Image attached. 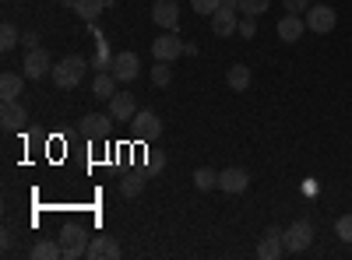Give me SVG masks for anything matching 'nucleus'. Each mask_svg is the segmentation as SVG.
I'll return each instance as SVG.
<instances>
[{
  "mask_svg": "<svg viewBox=\"0 0 352 260\" xmlns=\"http://www.w3.org/2000/svg\"><path fill=\"white\" fill-rule=\"evenodd\" d=\"M85 56H64V60H56L53 64V84H56V88H78V84H81V78H85Z\"/></svg>",
  "mask_w": 352,
  "mask_h": 260,
  "instance_id": "f257e3e1",
  "label": "nucleus"
},
{
  "mask_svg": "<svg viewBox=\"0 0 352 260\" xmlns=\"http://www.w3.org/2000/svg\"><path fill=\"white\" fill-rule=\"evenodd\" d=\"M60 246H64V260L88 257V236H85V228H78V225H67L64 233H60Z\"/></svg>",
  "mask_w": 352,
  "mask_h": 260,
  "instance_id": "f03ea898",
  "label": "nucleus"
},
{
  "mask_svg": "<svg viewBox=\"0 0 352 260\" xmlns=\"http://www.w3.org/2000/svg\"><path fill=\"white\" fill-rule=\"evenodd\" d=\"M131 127H134V137H138V141H155V137L162 134V120L155 117L152 109H138L134 120H131Z\"/></svg>",
  "mask_w": 352,
  "mask_h": 260,
  "instance_id": "7ed1b4c3",
  "label": "nucleus"
},
{
  "mask_svg": "<svg viewBox=\"0 0 352 260\" xmlns=\"http://www.w3.org/2000/svg\"><path fill=\"white\" fill-rule=\"evenodd\" d=\"M152 53H155V60L173 64L176 56H184V53H187V46H184V39L176 36V32H162V36L152 43Z\"/></svg>",
  "mask_w": 352,
  "mask_h": 260,
  "instance_id": "20e7f679",
  "label": "nucleus"
},
{
  "mask_svg": "<svg viewBox=\"0 0 352 260\" xmlns=\"http://www.w3.org/2000/svg\"><path fill=\"white\" fill-rule=\"evenodd\" d=\"M282 239H285V250H289V253H303V250L314 243V225H310V222L289 225L285 233H282Z\"/></svg>",
  "mask_w": 352,
  "mask_h": 260,
  "instance_id": "39448f33",
  "label": "nucleus"
},
{
  "mask_svg": "<svg viewBox=\"0 0 352 260\" xmlns=\"http://www.w3.org/2000/svg\"><path fill=\"white\" fill-rule=\"evenodd\" d=\"M152 21L159 28H166V32H176V28H180V4H176V0H155Z\"/></svg>",
  "mask_w": 352,
  "mask_h": 260,
  "instance_id": "423d86ee",
  "label": "nucleus"
},
{
  "mask_svg": "<svg viewBox=\"0 0 352 260\" xmlns=\"http://www.w3.org/2000/svg\"><path fill=\"white\" fill-rule=\"evenodd\" d=\"M138 67H141V60H138V53L134 49H124V53H116L113 56V74H116V81L120 84H131L134 78H138Z\"/></svg>",
  "mask_w": 352,
  "mask_h": 260,
  "instance_id": "0eeeda50",
  "label": "nucleus"
},
{
  "mask_svg": "<svg viewBox=\"0 0 352 260\" xmlns=\"http://www.w3.org/2000/svg\"><path fill=\"white\" fill-rule=\"evenodd\" d=\"M46 71H53L50 67V53L46 49H28L25 53V60H21V74L28 78V81H36V78H46Z\"/></svg>",
  "mask_w": 352,
  "mask_h": 260,
  "instance_id": "6e6552de",
  "label": "nucleus"
},
{
  "mask_svg": "<svg viewBox=\"0 0 352 260\" xmlns=\"http://www.w3.org/2000/svg\"><path fill=\"white\" fill-rule=\"evenodd\" d=\"M335 21H338V14L328 4H317V8L307 11V28H310V32H317V36H328L331 28H335Z\"/></svg>",
  "mask_w": 352,
  "mask_h": 260,
  "instance_id": "1a4fd4ad",
  "label": "nucleus"
},
{
  "mask_svg": "<svg viewBox=\"0 0 352 260\" xmlns=\"http://www.w3.org/2000/svg\"><path fill=\"white\" fill-rule=\"evenodd\" d=\"M134 113H138V106H134V95H131V92H116V95L109 99V117H113L116 123H131Z\"/></svg>",
  "mask_w": 352,
  "mask_h": 260,
  "instance_id": "9d476101",
  "label": "nucleus"
},
{
  "mask_svg": "<svg viewBox=\"0 0 352 260\" xmlns=\"http://www.w3.org/2000/svg\"><path fill=\"white\" fill-rule=\"evenodd\" d=\"M285 253V239H282V228H268L264 239L257 243V257L261 260H278Z\"/></svg>",
  "mask_w": 352,
  "mask_h": 260,
  "instance_id": "9b49d317",
  "label": "nucleus"
},
{
  "mask_svg": "<svg viewBox=\"0 0 352 260\" xmlns=\"http://www.w3.org/2000/svg\"><path fill=\"white\" fill-rule=\"evenodd\" d=\"M250 187V176H247V169H222L219 172V190H226V193H243Z\"/></svg>",
  "mask_w": 352,
  "mask_h": 260,
  "instance_id": "f8f14e48",
  "label": "nucleus"
},
{
  "mask_svg": "<svg viewBox=\"0 0 352 260\" xmlns=\"http://www.w3.org/2000/svg\"><path fill=\"white\" fill-rule=\"evenodd\" d=\"M120 257V243L113 236H96L88 243V260H116Z\"/></svg>",
  "mask_w": 352,
  "mask_h": 260,
  "instance_id": "ddd939ff",
  "label": "nucleus"
},
{
  "mask_svg": "<svg viewBox=\"0 0 352 260\" xmlns=\"http://www.w3.org/2000/svg\"><path fill=\"white\" fill-rule=\"evenodd\" d=\"M236 28H240V21H236V11H232V8H219V11L212 14V32H215L219 39L232 36Z\"/></svg>",
  "mask_w": 352,
  "mask_h": 260,
  "instance_id": "4468645a",
  "label": "nucleus"
},
{
  "mask_svg": "<svg viewBox=\"0 0 352 260\" xmlns=\"http://www.w3.org/2000/svg\"><path fill=\"white\" fill-rule=\"evenodd\" d=\"M109 123H116L109 113H88V117H81V134H88V137H102L106 130H109Z\"/></svg>",
  "mask_w": 352,
  "mask_h": 260,
  "instance_id": "2eb2a0df",
  "label": "nucleus"
},
{
  "mask_svg": "<svg viewBox=\"0 0 352 260\" xmlns=\"http://www.w3.org/2000/svg\"><path fill=\"white\" fill-rule=\"evenodd\" d=\"M303 28H307V21L300 14H285L278 21V39L282 43H296V39H303Z\"/></svg>",
  "mask_w": 352,
  "mask_h": 260,
  "instance_id": "dca6fc26",
  "label": "nucleus"
},
{
  "mask_svg": "<svg viewBox=\"0 0 352 260\" xmlns=\"http://www.w3.org/2000/svg\"><path fill=\"white\" fill-rule=\"evenodd\" d=\"M116 84H120V81H116V74H113V71H99V78L92 81V95L109 102V99L116 95Z\"/></svg>",
  "mask_w": 352,
  "mask_h": 260,
  "instance_id": "f3484780",
  "label": "nucleus"
},
{
  "mask_svg": "<svg viewBox=\"0 0 352 260\" xmlns=\"http://www.w3.org/2000/svg\"><path fill=\"white\" fill-rule=\"evenodd\" d=\"M21 78L25 74H14V71H4L0 74V99L4 102H14L21 95Z\"/></svg>",
  "mask_w": 352,
  "mask_h": 260,
  "instance_id": "a211bd4d",
  "label": "nucleus"
},
{
  "mask_svg": "<svg viewBox=\"0 0 352 260\" xmlns=\"http://www.w3.org/2000/svg\"><path fill=\"white\" fill-rule=\"evenodd\" d=\"M0 123H4V130H18V127L25 123V109L18 106V99L0 106Z\"/></svg>",
  "mask_w": 352,
  "mask_h": 260,
  "instance_id": "6ab92c4d",
  "label": "nucleus"
},
{
  "mask_svg": "<svg viewBox=\"0 0 352 260\" xmlns=\"http://www.w3.org/2000/svg\"><path fill=\"white\" fill-rule=\"evenodd\" d=\"M226 81H229L232 92H247L250 88V67L247 64H232L229 74H226Z\"/></svg>",
  "mask_w": 352,
  "mask_h": 260,
  "instance_id": "aec40b11",
  "label": "nucleus"
},
{
  "mask_svg": "<svg viewBox=\"0 0 352 260\" xmlns=\"http://www.w3.org/2000/svg\"><path fill=\"white\" fill-rule=\"evenodd\" d=\"M56 257H64V246H60V239H39L36 246H32V260H56Z\"/></svg>",
  "mask_w": 352,
  "mask_h": 260,
  "instance_id": "412c9836",
  "label": "nucleus"
},
{
  "mask_svg": "<svg viewBox=\"0 0 352 260\" xmlns=\"http://www.w3.org/2000/svg\"><path fill=\"white\" fill-rule=\"evenodd\" d=\"M74 11H78V18H85V21H96V18L106 11V0H74Z\"/></svg>",
  "mask_w": 352,
  "mask_h": 260,
  "instance_id": "4be33fe9",
  "label": "nucleus"
},
{
  "mask_svg": "<svg viewBox=\"0 0 352 260\" xmlns=\"http://www.w3.org/2000/svg\"><path fill=\"white\" fill-rule=\"evenodd\" d=\"M194 187L197 190H215L219 187V172L215 169H197L194 172Z\"/></svg>",
  "mask_w": 352,
  "mask_h": 260,
  "instance_id": "5701e85b",
  "label": "nucleus"
},
{
  "mask_svg": "<svg viewBox=\"0 0 352 260\" xmlns=\"http://www.w3.org/2000/svg\"><path fill=\"white\" fill-rule=\"evenodd\" d=\"M144 190V172H131V176L120 183V193L124 197H134V193H141Z\"/></svg>",
  "mask_w": 352,
  "mask_h": 260,
  "instance_id": "b1692460",
  "label": "nucleus"
},
{
  "mask_svg": "<svg viewBox=\"0 0 352 260\" xmlns=\"http://www.w3.org/2000/svg\"><path fill=\"white\" fill-rule=\"evenodd\" d=\"M99 71H109L113 67V53H109V43L106 39H99V49H96V60H92Z\"/></svg>",
  "mask_w": 352,
  "mask_h": 260,
  "instance_id": "393cba45",
  "label": "nucleus"
},
{
  "mask_svg": "<svg viewBox=\"0 0 352 260\" xmlns=\"http://www.w3.org/2000/svg\"><path fill=\"white\" fill-rule=\"evenodd\" d=\"M152 81H155V84H159V88H166V84H169V81H173V67H169V64H166V60H159V64H155V67H152Z\"/></svg>",
  "mask_w": 352,
  "mask_h": 260,
  "instance_id": "a878e982",
  "label": "nucleus"
},
{
  "mask_svg": "<svg viewBox=\"0 0 352 260\" xmlns=\"http://www.w3.org/2000/svg\"><path fill=\"white\" fill-rule=\"evenodd\" d=\"M18 46V28L11 21H4V28H0V49H14Z\"/></svg>",
  "mask_w": 352,
  "mask_h": 260,
  "instance_id": "bb28decb",
  "label": "nucleus"
},
{
  "mask_svg": "<svg viewBox=\"0 0 352 260\" xmlns=\"http://www.w3.org/2000/svg\"><path fill=\"white\" fill-rule=\"evenodd\" d=\"M236 11H243V14H264V11H268V0H240V8Z\"/></svg>",
  "mask_w": 352,
  "mask_h": 260,
  "instance_id": "cd10ccee",
  "label": "nucleus"
},
{
  "mask_svg": "<svg viewBox=\"0 0 352 260\" xmlns=\"http://www.w3.org/2000/svg\"><path fill=\"white\" fill-rule=\"evenodd\" d=\"M335 233H338V239L352 243V215H342V218L335 222Z\"/></svg>",
  "mask_w": 352,
  "mask_h": 260,
  "instance_id": "c85d7f7f",
  "label": "nucleus"
},
{
  "mask_svg": "<svg viewBox=\"0 0 352 260\" xmlns=\"http://www.w3.org/2000/svg\"><path fill=\"white\" fill-rule=\"evenodd\" d=\"M190 8H194L197 14H208V18H212V14H215V11L222 8V0H194Z\"/></svg>",
  "mask_w": 352,
  "mask_h": 260,
  "instance_id": "c756f323",
  "label": "nucleus"
},
{
  "mask_svg": "<svg viewBox=\"0 0 352 260\" xmlns=\"http://www.w3.org/2000/svg\"><path fill=\"white\" fill-rule=\"evenodd\" d=\"M236 32H240L243 39H254V36H257V21H254V14H243V21H240Z\"/></svg>",
  "mask_w": 352,
  "mask_h": 260,
  "instance_id": "7c9ffc66",
  "label": "nucleus"
},
{
  "mask_svg": "<svg viewBox=\"0 0 352 260\" xmlns=\"http://www.w3.org/2000/svg\"><path fill=\"white\" fill-rule=\"evenodd\" d=\"M285 11H289V14H300V11H310V0H285Z\"/></svg>",
  "mask_w": 352,
  "mask_h": 260,
  "instance_id": "2f4dec72",
  "label": "nucleus"
},
{
  "mask_svg": "<svg viewBox=\"0 0 352 260\" xmlns=\"http://www.w3.org/2000/svg\"><path fill=\"white\" fill-rule=\"evenodd\" d=\"M21 43H25L28 49H36V46H39V36H36V32H25V39H21Z\"/></svg>",
  "mask_w": 352,
  "mask_h": 260,
  "instance_id": "473e14b6",
  "label": "nucleus"
},
{
  "mask_svg": "<svg viewBox=\"0 0 352 260\" xmlns=\"http://www.w3.org/2000/svg\"><path fill=\"white\" fill-rule=\"evenodd\" d=\"M222 8H232V11H236V8H240V0H222Z\"/></svg>",
  "mask_w": 352,
  "mask_h": 260,
  "instance_id": "72a5a7b5",
  "label": "nucleus"
}]
</instances>
